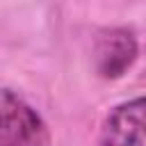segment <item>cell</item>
<instances>
[{
  "instance_id": "cell-1",
  "label": "cell",
  "mask_w": 146,
  "mask_h": 146,
  "mask_svg": "<svg viewBox=\"0 0 146 146\" xmlns=\"http://www.w3.org/2000/svg\"><path fill=\"white\" fill-rule=\"evenodd\" d=\"M0 146H50L43 119L9 89H0Z\"/></svg>"
},
{
  "instance_id": "cell-2",
  "label": "cell",
  "mask_w": 146,
  "mask_h": 146,
  "mask_svg": "<svg viewBox=\"0 0 146 146\" xmlns=\"http://www.w3.org/2000/svg\"><path fill=\"white\" fill-rule=\"evenodd\" d=\"M94 57H96V71L100 78H107V80L121 78L137 59V39L132 30L110 27L98 32Z\"/></svg>"
},
{
  "instance_id": "cell-3",
  "label": "cell",
  "mask_w": 146,
  "mask_h": 146,
  "mask_svg": "<svg viewBox=\"0 0 146 146\" xmlns=\"http://www.w3.org/2000/svg\"><path fill=\"white\" fill-rule=\"evenodd\" d=\"M98 146H144V98L137 96L116 105L103 128Z\"/></svg>"
}]
</instances>
